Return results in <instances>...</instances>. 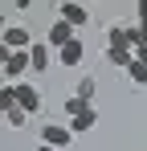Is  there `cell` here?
<instances>
[{"instance_id": "cell-1", "label": "cell", "mask_w": 147, "mask_h": 151, "mask_svg": "<svg viewBox=\"0 0 147 151\" xmlns=\"http://www.w3.org/2000/svg\"><path fill=\"white\" fill-rule=\"evenodd\" d=\"M0 45H4L8 53H29L37 41H33V33H29L24 25H4V33H0Z\"/></svg>"}, {"instance_id": "cell-2", "label": "cell", "mask_w": 147, "mask_h": 151, "mask_svg": "<svg viewBox=\"0 0 147 151\" xmlns=\"http://www.w3.org/2000/svg\"><path fill=\"white\" fill-rule=\"evenodd\" d=\"M0 70H4V86H17V82L33 70V57H29V53H8V57L0 61Z\"/></svg>"}, {"instance_id": "cell-3", "label": "cell", "mask_w": 147, "mask_h": 151, "mask_svg": "<svg viewBox=\"0 0 147 151\" xmlns=\"http://www.w3.org/2000/svg\"><path fill=\"white\" fill-rule=\"evenodd\" d=\"M41 143H49V147H57V151H70L74 147L70 123H45V127H41Z\"/></svg>"}, {"instance_id": "cell-4", "label": "cell", "mask_w": 147, "mask_h": 151, "mask_svg": "<svg viewBox=\"0 0 147 151\" xmlns=\"http://www.w3.org/2000/svg\"><path fill=\"white\" fill-rule=\"evenodd\" d=\"M17 106H21L24 114L33 119V114H41L45 98H41V90H37V86H24V82H17Z\"/></svg>"}, {"instance_id": "cell-5", "label": "cell", "mask_w": 147, "mask_h": 151, "mask_svg": "<svg viewBox=\"0 0 147 151\" xmlns=\"http://www.w3.org/2000/svg\"><path fill=\"white\" fill-rule=\"evenodd\" d=\"M70 41H78V37H74V25H66V21L57 17V21L49 25V37H45V45H49L53 53H61L66 45H70Z\"/></svg>"}, {"instance_id": "cell-6", "label": "cell", "mask_w": 147, "mask_h": 151, "mask_svg": "<svg viewBox=\"0 0 147 151\" xmlns=\"http://www.w3.org/2000/svg\"><path fill=\"white\" fill-rule=\"evenodd\" d=\"M61 21H66V25H86V21H90V8H86V4H74V0H66V4H61Z\"/></svg>"}, {"instance_id": "cell-7", "label": "cell", "mask_w": 147, "mask_h": 151, "mask_svg": "<svg viewBox=\"0 0 147 151\" xmlns=\"http://www.w3.org/2000/svg\"><path fill=\"white\" fill-rule=\"evenodd\" d=\"M29 57H33V74H45V70H49V61H53V49H49L45 41H37V45L29 49Z\"/></svg>"}, {"instance_id": "cell-8", "label": "cell", "mask_w": 147, "mask_h": 151, "mask_svg": "<svg viewBox=\"0 0 147 151\" xmlns=\"http://www.w3.org/2000/svg\"><path fill=\"white\" fill-rule=\"evenodd\" d=\"M82 57H86V45H82V41H70V45H66V49L57 53V61H61V65H82Z\"/></svg>"}, {"instance_id": "cell-9", "label": "cell", "mask_w": 147, "mask_h": 151, "mask_svg": "<svg viewBox=\"0 0 147 151\" xmlns=\"http://www.w3.org/2000/svg\"><path fill=\"white\" fill-rule=\"evenodd\" d=\"M94 127H98V110H94V106L82 110L78 119H70V131H74V135H86V131H94Z\"/></svg>"}, {"instance_id": "cell-10", "label": "cell", "mask_w": 147, "mask_h": 151, "mask_svg": "<svg viewBox=\"0 0 147 151\" xmlns=\"http://www.w3.org/2000/svg\"><path fill=\"white\" fill-rule=\"evenodd\" d=\"M74 94H78V98L82 102H90V106H94V94H98V78H82V82H78V90H74Z\"/></svg>"}, {"instance_id": "cell-11", "label": "cell", "mask_w": 147, "mask_h": 151, "mask_svg": "<svg viewBox=\"0 0 147 151\" xmlns=\"http://www.w3.org/2000/svg\"><path fill=\"white\" fill-rule=\"evenodd\" d=\"M106 61H110V65H119V70H131L135 49H106Z\"/></svg>"}, {"instance_id": "cell-12", "label": "cell", "mask_w": 147, "mask_h": 151, "mask_svg": "<svg viewBox=\"0 0 147 151\" xmlns=\"http://www.w3.org/2000/svg\"><path fill=\"white\" fill-rule=\"evenodd\" d=\"M61 110H66V119H78V114H82V110H90V102H82V98H78V94H70V98H66V106H61Z\"/></svg>"}, {"instance_id": "cell-13", "label": "cell", "mask_w": 147, "mask_h": 151, "mask_svg": "<svg viewBox=\"0 0 147 151\" xmlns=\"http://www.w3.org/2000/svg\"><path fill=\"white\" fill-rule=\"evenodd\" d=\"M12 106H17V86H0V110L8 114Z\"/></svg>"}, {"instance_id": "cell-14", "label": "cell", "mask_w": 147, "mask_h": 151, "mask_svg": "<svg viewBox=\"0 0 147 151\" xmlns=\"http://www.w3.org/2000/svg\"><path fill=\"white\" fill-rule=\"evenodd\" d=\"M4 123L12 127V131H21V127H24V123H29V114H24L21 106H12V110H8V114H4Z\"/></svg>"}, {"instance_id": "cell-15", "label": "cell", "mask_w": 147, "mask_h": 151, "mask_svg": "<svg viewBox=\"0 0 147 151\" xmlns=\"http://www.w3.org/2000/svg\"><path fill=\"white\" fill-rule=\"evenodd\" d=\"M127 74H131V82H135V86H147V65L139 61V57L131 61V70H127Z\"/></svg>"}, {"instance_id": "cell-16", "label": "cell", "mask_w": 147, "mask_h": 151, "mask_svg": "<svg viewBox=\"0 0 147 151\" xmlns=\"http://www.w3.org/2000/svg\"><path fill=\"white\" fill-rule=\"evenodd\" d=\"M37 151H57V147H49V143H37Z\"/></svg>"}]
</instances>
